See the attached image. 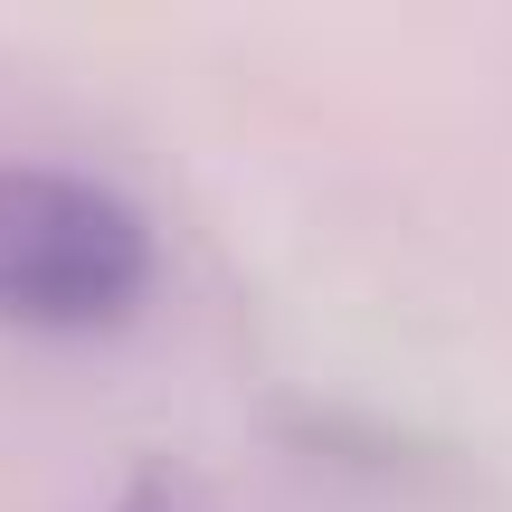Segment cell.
<instances>
[{
    "instance_id": "6da1fadb",
    "label": "cell",
    "mask_w": 512,
    "mask_h": 512,
    "mask_svg": "<svg viewBox=\"0 0 512 512\" xmlns=\"http://www.w3.org/2000/svg\"><path fill=\"white\" fill-rule=\"evenodd\" d=\"M162 238L143 200L76 162H0V332H114L143 313Z\"/></svg>"
},
{
    "instance_id": "7a4b0ae2",
    "label": "cell",
    "mask_w": 512,
    "mask_h": 512,
    "mask_svg": "<svg viewBox=\"0 0 512 512\" xmlns=\"http://www.w3.org/2000/svg\"><path fill=\"white\" fill-rule=\"evenodd\" d=\"M105 512H209V503L190 494L181 475H133V484H124V494H114Z\"/></svg>"
}]
</instances>
